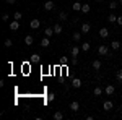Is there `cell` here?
<instances>
[{
	"label": "cell",
	"instance_id": "cell-1",
	"mask_svg": "<svg viewBox=\"0 0 122 120\" xmlns=\"http://www.w3.org/2000/svg\"><path fill=\"white\" fill-rule=\"evenodd\" d=\"M98 54H99V55H109V47L106 46V44H99Z\"/></svg>",
	"mask_w": 122,
	"mask_h": 120
},
{
	"label": "cell",
	"instance_id": "cell-2",
	"mask_svg": "<svg viewBox=\"0 0 122 120\" xmlns=\"http://www.w3.org/2000/svg\"><path fill=\"white\" fill-rule=\"evenodd\" d=\"M39 46H41V47H44V49H47V47L51 46V37L44 36L42 39H41V42H39Z\"/></svg>",
	"mask_w": 122,
	"mask_h": 120
},
{
	"label": "cell",
	"instance_id": "cell-3",
	"mask_svg": "<svg viewBox=\"0 0 122 120\" xmlns=\"http://www.w3.org/2000/svg\"><path fill=\"white\" fill-rule=\"evenodd\" d=\"M103 109H104L106 112L112 110V109H114V102H112V101H104V104H103Z\"/></svg>",
	"mask_w": 122,
	"mask_h": 120
},
{
	"label": "cell",
	"instance_id": "cell-4",
	"mask_svg": "<svg viewBox=\"0 0 122 120\" xmlns=\"http://www.w3.org/2000/svg\"><path fill=\"white\" fill-rule=\"evenodd\" d=\"M29 26H31V29H38L39 26H41V21H39L38 18L31 19V21H29Z\"/></svg>",
	"mask_w": 122,
	"mask_h": 120
},
{
	"label": "cell",
	"instance_id": "cell-5",
	"mask_svg": "<svg viewBox=\"0 0 122 120\" xmlns=\"http://www.w3.org/2000/svg\"><path fill=\"white\" fill-rule=\"evenodd\" d=\"M104 92H106V94H107V96H112L114 92H116V88H114L112 84H107V86H106V88H104Z\"/></svg>",
	"mask_w": 122,
	"mask_h": 120
},
{
	"label": "cell",
	"instance_id": "cell-6",
	"mask_svg": "<svg viewBox=\"0 0 122 120\" xmlns=\"http://www.w3.org/2000/svg\"><path fill=\"white\" fill-rule=\"evenodd\" d=\"M10 29H11V31H18L20 29V21H16V19L10 21Z\"/></svg>",
	"mask_w": 122,
	"mask_h": 120
},
{
	"label": "cell",
	"instance_id": "cell-7",
	"mask_svg": "<svg viewBox=\"0 0 122 120\" xmlns=\"http://www.w3.org/2000/svg\"><path fill=\"white\" fill-rule=\"evenodd\" d=\"M29 62H31V63H39V62H41V55H39V54H33V55L29 57Z\"/></svg>",
	"mask_w": 122,
	"mask_h": 120
},
{
	"label": "cell",
	"instance_id": "cell-8",
	"mask_svg": "<svg viewBox=\"0 0 122 120\" xmlns=\"http://www.w3.org/2000/svg\"><path fill=\"white\" fill-rule=\"evenodd\" d=\"M81 34H83L81 31H75V33L72 34V39H73L75 42H80V41H81Z\"/></svg>",
	"mask_w": 122,
	"mask_h": 120
},
{
	"label": "cell",
	"instance_id": "cell-9",
	"mask_svg": "<svg viewBox=\"0 0 122 120\" xmlns=\"http://www.w3.org/2000/svg\"><path fill=\"white\" fill-rule=\"evenodd\" d=\"M70 110H72V112H78V110H80V104H78V101L70 102Z\"/></svg>",
	"mask_w": 122,
	"mask_h": 120
},
{
	"label": "cell",
	"instance_id": "cell-10",
	"mask_svg": "<svg viewBox=\"0 0 122 120\" xmlns=\"http://www.w3.org/2000/svg\"><path fill=\"white\" fill-rule=\"evenodd\" d=\"M90 29H91L90 23H83V24H81V28H80V31H81L83 34H88V33H90Z\"/></svg>",
	"mask_w": 122,
	"mask_h": 120
},
{
	"label": "cell",
	"instance_id": "cell-11",
	"mask_svg": "<svg viewBox=\"0 0 122 120\" xmlns=\"http://www.w3.org/2000/svg\"><path fill=\"white\" fill-rule=\"evenodd\" d=\"M81 80H80V78H73V80H72V86H73V88H75V89H78V88H81Z\"/></svg>",
	"mask_w": 122,
	"mask_h": 120
},
{
	"label": "cell",
	"instance_id": "cell-12",
	"mask_svg": "<svg viewBox=\"0 0 122 120\" xmlns=\"http://www.w3.org/2000/svg\"><path fill=\"white\" fill-rule=\"evenodd\" d=\"M107 36H109V29L107 28H101L99 29V37H101V39H106Z\"/></svg>",
	"mask_w": 122,
	"mask_h": 120
},
{
	"label": "cell",
	"instance_id": "cell-13",
	"mask_svg": "<svg viewBox=\"0 0 122 120\" xmlns=\"http://www.w3.org/2000/svg\"><path fill=\"white\" fill-rule=\"evenodd\" d=\"M52 8H54V2H52V0H47L46 3H44V10H46V11H51Z\"/></svg>",
	"mask_w": 122,
	"mask_h": 120
},
{
	"label": "cell",
	"instance_id": "cell-14",
	"mask_svg": "<svg viewBox=\"0 0 122 120\" xmlns=\"http://www.w3.org/2000/svg\"><path fill=\"white\" fill-rule=\"evenodd\" d=\"M80 50H81V47H78V46L72 47V57H73V58H76V57H78V54H80Z\"/></svg>",
	"mask_w": 122,
	"mask_h": 120
},
{
	"label": "cell",
	"instance_id": "cell-15",
	"mask_svg": "<svg viewBox=\"0 0 122 120\" xmlns=\"http://www.w3.org/2000/svg\"><path fill=\"white\" fill-rule=\"evenodd\" d=\"M121 46H122V42H119V41H112V42H111V49H112V50H119Z\"/></svg>",
	"mask_w": 122,
	"mask_h": 120
},
{
	"label": "cell",
	"instance_id": "cell-16",
	"mask_svg": "<svg viewBox=\"0 0 122 120\" xmlns=\"http://www.w3.org/2000/svg\"><path fill=\"white\" fill-rule=\"evenodd\" d=\"M52 28H54V33H56L57 36H59V34H62V31H64V29H62V24H59V23H57V24H54Z\"/></svg>",
	"mask_w": 122,
	"mask_h": 120
},
{
	"label": "cell",
	"instance_id": "cell-17",
	"mask_svg": "<svg viewBox=\"0 0 122 120\" xmlns=\"http://www.w3.org/2000/svg\"><path fill=\"white\" fill-rule=\"evenodd\" d=\"M33 42H34V37L31 36V34H29V36H26L25 37V44H26V46H33Z\"/></svg>",
	"mask_w": 122,
	"mask_h": 120
},
{
	"label": "cell",
	"instance_id": "cell-18",
	"mask_svg": "<svg viewBox=\"0 0 122 120\" xmlns=\"http://www.w3.org/2000/svg\"><path fill=\"white\" fill-rule=\"evenodd\" d=\"M54 34H56V33H54V28H46V29H44V36L52 37Z\"/></svg>",
	"mask_w": 122,
	"mask_h": 120
},
{
	"label": "cell",
	"instance_id": "cell-19",
	"mask_svg": "<svg viewBox=\"0 0 122 120\" xmlns=\"http://www.w3.org/2000/svg\"><path fill=\"white\" fill-rule=\"evenodd\" d=\"M64 119V112L62 110H56L54 112V120H62Z\"/></svg>",
	"mask_w": 122,
	"mask_h": 120
},
{
	"label": "cell",
	"instance_id": "cell-20",
	"mask_svg": "<svg viewBox=\"0 0 122 120\" xmlns=\"http://www.w3.org/2000/svg\"><path fill=\"white\" fill-rule=\"evenodd\" d=\"M93 94L96 96V97H99V96L103 94V89H101V86H96V88L93 89Z\"/></svg>",
	"mask_w": 122,
	"mask_h": 120
},
{
	"label": "cell",
	"instance_id": "cell-21",
	"mask_svg": "<svg viewBox=\"0 0 122 120\" xmlns=\"http://www.w3.org/2000/svg\"><path fill=\"white\" fill-rule=\"evenodd\" d=\"M90 10H91V5H88V2L81 5V13H90Z\"/></svg>",
	"mask_w": 122,
	"mask_h": 120
},
{
	"label": "cell",
	"instance_id": "cell-22",
	"mask_svg": "<svg viewBox=\"0 0 122 120\" xmlns=\"http://www.w3.org/2000/svg\"><path fill=\"white\" fill-rule=\"evenodd\" d=\"M93 68L94 70H96V72H98V70H101V60H93Z\"/></svg>",
	"mask_w": 122,
	"mask_h": 120
},
{
	"label": "cell",
	"instance_id": "cell-23",
	"mask_svg": "<svg viewBox=\"0 0 122 120\" xmlns=\"http://www.w3.org/2000/svg\"><path fill=\"white\" fill-rule=\"evenodd\" d=\"M72 8H73V11H81V3H80V2H75V3L72 5Z\"/></svg>",
	"mask_w": 122,
	"mask_h": 120
},
{
	"label": "cell",
	"instance_id": "cell-24",
	"mask_svg": "<svg viewBox=\"0 0 122 120\" xmlns=\"http://www.w3.org/2000/svg\"><path fill=\"white\" fill-rule=\"evenodd\" d=\"M107 21H109V23H117V16H116L114 13H111V15L107 16Z\"/></svg>",
	"mask_w": 122,
	"mask_h": 120
},
{
	"label": "cell",
	"instance_id": "cell-25",
	"mask_svg": "<svg viewBox=\"0 0 122 120\" xmlns=\"http://www.w3.org/2000/svg\"><path fill=\"white\" fill-rule=\"evenodd\" d=\"M90 47H91L90 42H83V44H81V50H83V52H88V50H90Z\"/></svg>",
	"mask_w": 122,
	"mask_h": 120
},
{
	"label": "cell",
	"instance_id": "cell-26",
	"mask_svg": "<svg viewBox=\"0 0 122 120\" xmlns=\"http://www.w3.org/2000/svg\"><path fill=\"white\" fill-rule=\"evenodd\" d=\"M21 18H23V15H21V11H15V13H13V19H16V21H20Z\"/></svg>",
	"mask_w": 122,
	"mask_h": 120
},
{
	"label": "cell",
	"instance_id": "cell-27",
	"mask_svg": "<svg viewBox=\"0 0 122 120\" xmlns=\"http://www.w3.org/2000/svg\"><path fill=\"white\" fill-rule=\"evenodd\" d=\"M59 18L62 19V21H65V19L68 18V15H67V11H60V13H59Z\"/></svg>",
	"mask_w": 122,
	"mask_h": 120
},
{
	"label": "cell",
	"instance_id": "cell-28",
	"mask_svg": "<svg viewBox=\"0 0 122 120\" xmlns=\"http://www.w3.org/2000/svg\"><path fill=\"white\" fill-rule=\"evenodd\" d=\"M109 8L112 10V11L117 8V0H111V3H109Z\"/></svg>",
	"mask_w": 122,
	"mask_h": 120
},
{
	"label": "cell",
	"instance_id": "cell-29",
	"mask_svg": "<svg viewBox=\"0 0 122 120\" xmlns=\"http://www.w3.org/2000/svg\"><path fill=\"white\" fill-rule=\"evenodd\" d=\"M3 46H5V47H7V49H8V47H11V46H13V41H11V39H7Z\"/></svg>",
	"mask_w": 122,
	"mask_h": 120
},
{
	"label": "cell",
	"instance_id": "cell-30",
	"mask_svg": "<svg viewBox=\"0 0 122 120\" xmlns=\"http://www.w3.org/2000/svg\"><path fill=\"white\" fill-rule=\"evenodd\" d=\"M8 19H10V16L7 15V13H3V15H2V21H3V23H8Z\"/></svg>",
	"mask_w": 122,
	"mask_h": 120
},
{
	"label": "cell",
	"instance_id": "cell-31",
	"mask_svg": "<svg viewBox=\"0 0 122 120\" xmlns=\"http://www.w3.org/2000/svg\"><path fill=\"white\" fill-rule=\"evenodd\" d=\"M116 80H117V81H119V80H122V68L117 72V73H116Z\"/></svg>",
	"mask_w": 122,
	"mask_h": 120
},
{
	"label": "cell",
	"instance_id": "cell-32",
	"mask_svg": "<svg viewBox=\"0 0 122 120\" xmlns=\"http://www.w3.org/2000/svg\"><path fill=\"white\" fill-rule=\"evenodd\" d=\"M28 68H29V63H25V65H21V70H23L25 73H28Z\"/></svg>",
	"mask_w": 122,
	"mask_h": 120
},
{
	"label": "cell",
	"instance_id": "cell-33",
	"mask_svg": "<svg viewBox=\"0 0 122 120\" xmlns=\"http://www.w3.org/2000/svg\"><path fill=\"white\" fill-rule=\"evenodd\" d=\"M68 63V58H67V57H62V58H60V65H67Z\"/></svg>",
	"mask_w": 122,
	"mask_h": 120
},
{
	"label": "cell",
	"instance_id": "cell-34",
	"mask_svg": "<svg viewBox=\"0 0 122 120\" xmlns=\"http://www.w3.org/2000/svg\"><path fill=\"white\" fill-rule=\"evenodd\" d=\"M47 101H49V102H52V101H54V94H52V92H51V94L47 96Z\"/></svg>",
	"mask_w": 122,
	"mask_h": 120
},
{
	"label": "cell",
	"instance_id": "cell-35",
	"mask_svg": "<svg viewBox=\"0 0 122 120\" xmlns=\"http://www.w3.org/2000/svg\"><path fill=\"white\" fill-rule=\"evenodd\" d=\"M117 24H121V26H122V16H117Z\"/></svg>",
	"mask_w": 122,
	"mask_h": 120
},
{
	"label": "cell",
	"instance_id": "cell-36",
	"mask_svg": "<svg viewBox=\"0 0 122 120\" xmlns=\"http://www.w3.org/2000/svg\"><path fill=\"white\" fill-rule=\"evenodd\" d=\"M15 2H16V0H7V3H8V5H13Z\"/></svg>",
	"mask_w": 122,
	"mask_h": 120
},
{
	"label": "cell",
	"instance_id": "cell-37",
	"mask_svg": "<svg viewBox=\"0 0 122 120\" xmlns=\"http://www.w3.org/2000/svg\"><path fill=\"white\" fill-rule=\"evenodd\" d=\"M96 2H103V0H96Z\"/></svg>",
	"mask_w": 122,
	"mask_h": 120
},
{
	"label": "cell",
	"instance_id": "cell-38",
	"mask_svg": "<svg viewBox=\"0 0 122 120\" xmlns=\"http://www.w3.org/2000/svg\"><path fill=\"white\" fill-rule=\"evenodd\" d=\"M119 2H121V5H122V0H119Z\"/></svg>",
	"mask_w": 122,
	"mask_h": 120
},
{
	"label": "cell",
	"instance_id": "cell-39",
	"mask_svg": "<svg viewBox=\"0 0 122 120\" xmlns=\"http://www.w3.org/2000/svg\"><path fill=\"white\" fill-rule=\"evenodd\" d=\"M121 109H122V104H121Z\"/></svg>",
	"mask_w": 122,
	"mask_h": 120
},
{
	"label": "cell",
	"instance_id": "cell-40",
	"mask_svg": "<svg viewBox=\"0 0 122 120\" xmlns=\"http://www.w3.org/2000/svg\"><path fill=\"white\" fill-rule=\"evenodd\" d=\"M86 2H90V0H86Z\"/></svg>",
	"mask_w": 122,
	"mask_h": 120
}]
</instances>
